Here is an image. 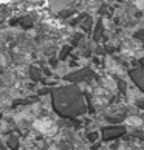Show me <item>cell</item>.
Here are the masks:
<instances>
[{"instance_id":"1","label":"cell","mask_w":144,"mask_h":150,"mask_svg":"<svg viewBox=\"0 0 144 150\" xmlns=\"http://www.w3.org/2000/svg\"><path fill=\"white\" fill-rule=\"evenodd\" d=\"M8 14H9V6L2 3L0 5V17H5V16H8Z\"/></svg>"}]
</instances>
